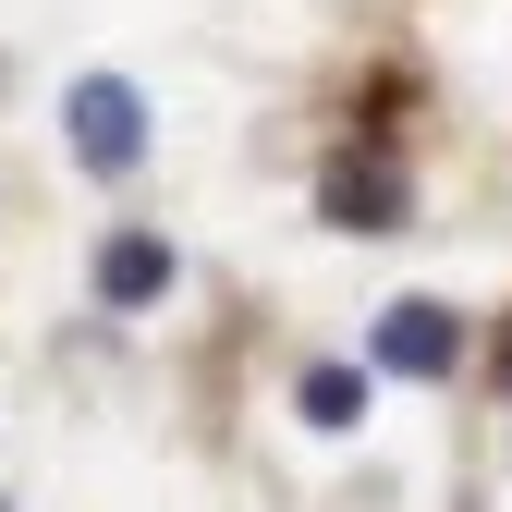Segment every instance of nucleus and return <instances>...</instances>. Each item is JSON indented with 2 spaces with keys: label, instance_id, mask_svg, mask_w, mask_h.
Instances as JSON below:
<instances>
[{
  "label": "nucleus",
  "instance_id": "nucleus-1",
  "mask_svg": "<svg viewBox=\"0 0 512 512\" xmlns=\"http://www.w3.org/2000/svg\"><path fill=\"white\" fill-rule=\"evenodd\" d=\"M61 122H74V159L86 171H135L147 159V98L122 86V74H86L74 98H61Z\"/></svg>",
  "mask_w": 512,
  "mask_h": 512
},
{
  "label": "nucleus",
  "instance_id": "nucleus-2",
  "mask_svg": "<svg viewBox=\"0 0 512 512\" xmlns=\"http://www.w3.org/2000/svg\"><path fill=\"white\" fill-rule=\"evenodd\" d=\"M378 366H391V378H452L464 366V317L452 305H391V317H378Z\"/></svg>",
  "mask_w": 512,
  "mask_h": 512
},
{
  "label": "nucleus",
  "instance_id": "nucleus-3",
  "mask_svg": "<svg viewBox=\"0 0 512 512\" xmlns=\"http://www.w3.org/2000/svg\"><path fill=\"white\" fill-rule=\"evenodd\" d=\"M317 208H330L342 232H403V171L378 159V147H354V159H330V183H317Z\"/></svg>",
  "mask_w": 512,
  "mask_h": 512
},
{
  "label": "nucleus",
  "instance_id": "nucleus-4",
  "mask_svg": "<svg viewBox=\"0 0 512 512\" xmlns=\"http://www.w3.org/2000/svg\"><path fill=\"white\" fill-rule=\"evenodd\" d=\"M159 281H171V244H159V232H110V244H98V293H110V305H147Z\"/></svg>",
  "mask_w": 512,
  "mask_h": 512
},
{
  "label": "nucleus",
  "instance_id": "nucleus-5",
  "mask_svg": "<svg viewBox=\"0 0 512 512\" xmlns=\"http://www.w3.org/2000/svg\"><path fill=\"white\" fill-rule=\"evenodd\" d=\"M305 427H330V439L366 427V378L354 366H305Z\"/></svg>",
  "mask_w": 512,
  "mask_h": 512
}]
</instances>
